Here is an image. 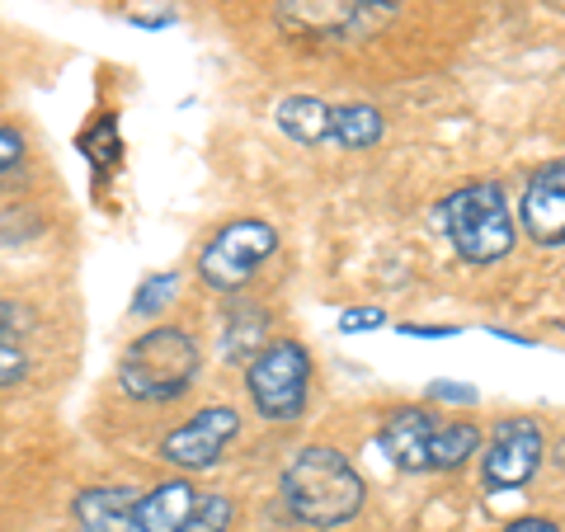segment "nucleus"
I'll return each instance as SVG.
<instances>
[{
    "instance_id": "obj_1",
    "label": "nucleus",
    "mask_w": 565,
    "mask_h": 532,
    "mask_svg": "<svg viewBox=\"0 0 565 532\" xmlns=\"http://www.w3.org/2000/svg\"><path fill=\"white\" fill-rule=\"evenodd\" d=\"M278 500L292 513V523L330 532V528H344L359 519L367 504V486L359 467L349 462V453L330 448V443H307L282 467Z\"/></svg>"
},
{
    "instance_id": "obj_2",
    "label": "nucleus",
    "mask_w": 565,
    "mask_h": 532,
    "mask_svg": "<svg viewBox=\"0 0 565 532\" xmlns=\"http://www.w3.org/2000/svg\"><path fill=\"white\" fill-rule=\"evenodd\" d=\"M429 222L452 245V255L471 264V269H490V264L514 255V245H519V217L509 208V193L500 180L457 184L452 193H444L434 203Z\"/></svg>"
},
{
    "instance_id": "obj_3",
    "label": "nucleus",
    "mask_w": 565,
    "mask_h": 532,
    "mask_svg": "<svg viewBox=\"0 0 565 532\" xmlns=\"http://www.w3.org/2000/svg\"><path fill=\"white\" fill-rule=\"evenodd\" d=\"M203 368V349L180 326H151L122 349L118 359V392L141 405L180 401Z\"/></svg>"
},
{
    "instance_id": "obj_4",
    "label": "nucleus",
    "mask_w": 565,
    "mask_h": 532,
    "mask_svg": "<svg viewBox=\"0 0 565 532\" xmlns=\"http://www.w3.org/2000/svg\"><path fill=\"white\" fill-rule=\"evenodd\" d=\"M405 0H278L274 20L292 43L353 47L401 14Z\"/></svg>"
},
{
    "instance_id": "obj_5",
    "label": "nucleus",
    "mask_w": 565,
    "mask_h": 532,
    "mask_svg": "<svg viewBox=\"0 0 565 532\" xmlns=\"http://www.w3.org/2000/svg\"><path fill=\"white\" fill-rule=\"evenodd\" d=\"M245 392L259 419L297 424L311 401V353L297 340H269L245 363Z\"/></svg>"
},
{
    "instance_id": "obj_6",
    "label": "nucleus",
    "mask_w": 565,
    "mask_h": 532,
    "mask_svg": "<svg viewBox=\"0 0 565 532\" xmlns=\"http://www.w3.org/2000/svg\"><path fill=\"white\" fill-rule=\"evenodd\" d=\"M278 255V232L264 217H236L212 232V241L199 251V283L222 297L241 292L259 274L264 259Z\"/></svg>"
},
{
    "instance_id": "obj_7",
    "label": "nucleus",
    "mask_w": 565,
    "mask_h": 532,
    "mask_svg": "<svg viewBox=\"0 0 565 532\" xmlns=\"http://www.w3.org/2000/svg\"><path fill=\"white\" fill-rule=\"evenodd\" d=\"M241 438V411L236 405H203V411H193L180 429H170L161 438V448H156V457H161L166 467L174 471H212L222 462V453L232 448V443Z\"/></svg>"
},
{
    "instance_id": "obj_8",
    "label": "nucleus",
    "mask_w": 565,
    "mask_h": 532,
    "mask_svg": "<svg viewBox=\"0 0 565 532\" xmlns=\"http://www.w3.org/2000/svg\"><path fill=\"white\" fill-rule=\"evenodd\" d=\"M542 457H546V438L537 419H527V415L500 419L481 457V481L486 490H523L542 471Z\"/></svg>"
},
{
    "instance_id": "obj_9",
    "label": "nucleus",
    "mask_w": 565,
    "mask_h": 532,
    "mask_svg": "<svg viewBox=\"0 0 565 532\" xmlns=\"http://www.w3.org/2000/svg\"><path fill=\"white\" fill-rule=\"evenodd\" d=\"M519 232L527 241L546 245V251L565 245V156L537 166L523 180V193H519Z\"/></svg>"
},
{
    "instance_id": "obj_10",
    "label": "nucleus",
    "mask_w": 565,
    "mask_h": 532,
    "mask_svg": "<svg viewBox=\"0 0 565 532\" xmlns=\"http://www.w3.org/2000/svg\"><path fill=\"white\" fill-rule=\"evenodd\" d=\"M438 424L444 419H438L429 405H396V411L382 419V429H377V448L396 471L424 476L429 471V443L438 434Z\"/></svg>"
},
{
    "instance_id": "obj_11",
    "label": "nucleus",
    "mask_w": 565,
    "mask_h": 532,
    "mask_svg": "<svg viewBox=\"0 0 565 532\" xmlns=\"http://www.w3.org/2000/svg\"><path fill=\"white\" fill-rule=\"evenodd\" d=\"M199 504V490H193L189 476H174V481L151 486L147 494H137V504L128 513V528L122 532H180L184 519Z\"/></svg>"
},
{
    "instance_id": "obj_12",
    "label": "nucleus",
    "mask_w": 565,
    "mask_h": 532,
    "mask_svg": "<svg viewBox=\"0 0 565 532\" xmlns=\"http://www.w3.org/2000/svg\"><path fill=\"white\" fill-rule=\"evenodd\" d=\"M274 128L297 147H334V104L316 95H288L274 104Z\"/></svg>"
},
{
    "instance_id": "obj_13",
    "label": "nucleus",
    "mask_w": 565,
    "mask_h": 532,
    "mask_svg": "<svg viewBox=\"0 0 565 532\" xmlns=\"http://www.w3.org/2000/svg\"><path fill=\"white\" fill-rule=\"evenodd\" d=\"M132 504H137L132 486H85L71 500V523L81 532H122Z\"/></svg>"
},
{
    "instance_id": "obj_14",
    "label": "nucleus",
    "mask_w": 565,
    "mask_h": 532,
    "mask_svg": "<svg viewBox=\"0 0 565 532\" xmlns=\"http://www.w3.org/2000/svg\"><path fill=\"white\" fill-rule=\"evenodd\" d=\"M264 344H269V311H264L259 301H236V307H226L222 334H217L222 359L226 363H250Z\"/></svg>"
},
{
    "instance_id": "obj_15",
    "label": "nucleus",
    "mask_w": 565,
    "mask_h": 532,
    "mask_svg": "<svg viewBox=\"0 0 565 532\" xmlns=\"http://www.w3.org/2000/svg\"><path fill=\"white\" fill-rule=\"evenodd\" d=\"M386 137V114L367 99L334 104V147L340 151H373Z\"/></svg>"
},
{
    "instance_id": "obj_16",
    "label": "nucleus",
    "mask_w": 565,
    "mask_h": 532,
    "mask_svg": "<svg viewBox=\"0 0 565 532\" xmlns=\"http://www.w3.org/2000/svg\"><path fill=\"white\" fill-rule=\"evenodd\" d=\"M481 453V424L476 419H452L438 424V434L429 443V471H457Z\"/></svg>"
},
{
    "instance_id": "obj_17",
    "label": "nucleus",
    "mask_w": 565,
    "mask_h": 532,
    "mask_svg": "<svg viewBox=\"0 0 565 532\" xmlns=\"http://www.w3.org/2000/svg\"><path fill=\"white\" fill-rule=\"evenodd\" d=\"M174 292H180V274H174V269L147 274L137 283V292H132V316H137V321H156V316H161L174 301Z\"/></svg>"
},
{
    "instance_id": "obj_18",
    "label": "nucleus",
    "mask_w": 565,
    "mask_h": 532,
    "mask_svg": "<svg viewBox=\"0 0 565 532\" xmlns=\"http://www.w3.org/2000/svg\"><path fill=\"white\" fill-rule=\"evenodd\" d=\"M232 523H236L232 494L212 490V494H199V504H193V513L184 519L180 532H232Z\"/></svg>"
},
{
    "instance_id": "obj_19",
    "label": "nucleus",
    "mask_w": 565,
    "mask_h": 532,
    "mask_svg": "<svg viewBox=\"0 0 565 532\" xmlns=\"http://www.w3.org/2000/svg\"><path fill=\"white\" fill-rule=\"evenodd\" d=\"M39 330V311L20 297H0V344H24Z\"/></svg>"
},
{
    "instance_id": "obj_20",
    "label": "nucleus",
    "mask_w": 565,
    "mask_h": 532,
    "mask_svg": "<svg viewBox=\"0 0 565 532\" xmlns=\"http://www.w3.org/2000/svg\"><path fill=\"white\" fill-rule=\"evenodd\" d=\"M24 377H29V353H24V344H0V392L20 386Z\"/></svg>"
},
{
    "instance_id": "obj_21",
    "label": "nucleus",
    "mask_w": 565,
    "mask_h": 532,
    "mask_svg": "<svg viewBox=\"0 0 565 532\" xmlns=\"http://www.w3.org/2000/svg\"><path fill=\"white\" fill-rule=\"evenodd\" d=\"M24 156H29L24 137L14 132V128H0V180H6V174H20L24 170Z\"/></svg>"
},
{
    "instance_id": "obj_22",
    "label": "nucleus",
    "mask_w": 565,
    "mask_h": 532,
    "mask_svg": "<svg viewBox=\"0 0 565 532\" xmlns=\"http://www.w3.org/2000/svg\"><path fill=\"white\" fill-rule=\"evenodd\" d=\"M382 326H386L382 307H349V311H340V330L344 334H363V330H382Z\"/></svg>"
},
{
    "instance_id": "obj_23",
    "label": "nucleus",
    "mask_w": 565,
    "mask_h": 532,
    "mask_svg": "<svg viewBox=\"0 0 565 532\" xmlns=\"http://www.w3.org/2000/svg\"><path fill=\"white\" fill-rule=\"evenodd\" d=\"M476 386H457V382H448V377H438V382H429V401H452V405H476Z\"/></svg>"
},
{
    "instance_id": "obj_24",
    "label": "nucleus",
    "mask_w": 565,
    "mask_h": 532,
    "mask_svg": "<svg viewBox=\"0 0 565 532\" xmlns=\"http://www.w3.org/2000/svg\"><path fill=\"white\" fill-rule=\"evenodd\" d=\"M396 330L411 334V340H452V334H462V326H419V321H405Z\"/></svg>"
},
{
    "instance_id": "obj_25",
    "label": "nucleus",
    "mask_w": 565,
    "mask_h": 532,
    "mask_svg": "<svg viewBox=\"0 0 565 532\" xmlns=\"http://www.w3.org/2000/svg\"><path fill=\"white\" fill-rule=\"evenodd\" d=\"M504 532H561L552 519H514V523H504Z\"/></svg>"
},
{
    "instance_id": "obj_26",
    "label": "nucleus",
    "mask_w": 565,
    "mask_h": 532,
    "mask_svg": "<svg viewBox=\"0 0 565 532\" xmlns=\"http://www.w3.org/2000/svg\"><path fill=\"white\" fill-rule=\"evenodd\" d=\"M552 462L565 471V438H556V448H552Z\"/></svg>"
}]
</instances>
